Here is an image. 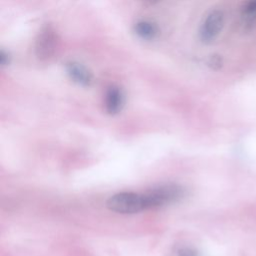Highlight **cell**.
<instances>
[{
  "label": "cell",
  "mask_w": 256,
  "mask_h": 256,
  "mask_svg": "<svg viewBox=\"0 0 256 256\" xmlns=\"http://www.w3.org/2000/svg\"><path fill=\"white\" fill-rule=\"evenodd\" d=\"M106 110L109 114L118 113L123 105V94L117 87H111L106 94Z\"/></svg>",
  "instance_id": "8992f818"
},
{
  "label": "cell",
  "mask_w": 256,
  "mask_h": 256,
  "mask_svg": "<svg viewBox=\"0 0 256 256\" xmlns=\"http://www.w3.org/2000/svg\"><path fill=\"white\" fill-rule=\"evenodd\" d=\"M0 59H1V63L3 65H6L9 63V57H8V54H6L4 51L1 52V56H0Z\"/></svg>",
  "instance_id": "8fae6325"
},
{
  "label": "cell",
  "mask_w": 256,
  "mask_h": 256,
  "mask_svg": "<svg viewBox=\"0 0 256 256\" xmlns=\"http://www.w3.org/2000/svg\"><path fill=\"white\" fill-rule=\"evenodd\" d=\"M177 256H199V253L191 248H181L177 251Z\"/></svg>",
  "instance_id": "9c48e42d"
},
{
  "label": "cell",
  "mask_w": 256,
  "mask_h": 256,
  "mask_svg": "<svg viewBox=\"0 0 256 256\" xmlns=\"http://www.w3.org/2000/svg\"><path fill=\"white\" fill-rule=\"evenodd\" d=\"M106 206L119 214H135L147 210L144 193L135 192L117 193L107 200Z\"/></svg>",
  "instance_id": "6da1fadb"
},
{
  "label": "cell",
  "mask_w": 256,
  "mask_h": 256,
  "mask_svg": "<svg viewBox=\"0 0 256 256\" xmlns=\"http://www.w3.org/2000/svg\"><path fill=\"white\" fill-rule=\"evenodd\" d=\"M221 64H222L221 58H220L219 56H217V55L213 56V57L211 58V60H210V65H211V66H212L214 69H217V68H219V67L221 66Z\"/></svg>",
  "instance_id": "30bf717a"
},
{
  "label": "cell",
  "mask_w": 256,
  "mask_h": 256,
  "mask_svg": "<svg viewBox=\"0 0 256 256\" xmlns=\"http://www.w3.org/2000/svg\"><path fill=\"white\" fill-rule=\"evenodd\" d=\"M182 188L176 185L160 186L144 193L148 209L163 207L167 204L179 200L182 197Z\"/></svg>",
  "instance_id": "7a4b0ae2"
},
{
  "label": "cell",
  "mask_w": 256,
  "mask_h": 256,
  "mask_svg": "<svg viewBox=\"0 0 256 256\" xmlns=\"http://www.w3.org/2000/svg\"><path fill=\"white\" fill-rule=\"evenodd\" d=\"M134 30L140 38L145 40L154 39L158 33V29L154 23L144 20L137 22L135 24Z\"/></svg>",
  "instance_id": "52a82bcc"
},
{
  "label": "cell",
  "mask_w": 256,
  "mask_h": 256,
  "mask_svg": "<svg viewBox=\"0 0 256 256\" xmlns=\"http://www.w3.org/2000/svg\"><path fill=\"white\" fill-rule=\"evenodd\" d=\"M69 77L77 84L81 86H89L93 81L91 72L83 65L75 62H70L66 66Z\"/></svg>",
  "instance_id": "5b68a950"
},
{
  "label": "cell",
  "mask_w": 256,
  "mask_h": 256,
  "mask_svg": "<svg viewBox=\"0 0 256 256\" xmlns=\"http://www.w3.org/2000/svg\"><path fill=\"white\" fill-rule=\"evenodd\" d=\"M57 45V35L51 27H46L39 34L36 42V53L40 59L50 58Z\"/></svg>",
  "instance_id": "277c9868"
},
{
  "label": "cell",
  "mask_w": 256,
  "mask_h": 256,
  "mask_svg": "<svg viewBox=\"0 0 256 256\" xmlns=\"http://www.w3.org/2000/svg\"><path fill=\"white\" fill-rule=\"evenodd\" d=\"M243 14L249 22H253L256 17V1L248 2L243 8Z\"/></svg>",
  "instance_id": "ba28073f"
},
{
  "label": "cell",
  "mask_w": 256,
  "mask_h": 256,
  "mask_svg": "<svg viewBox=\"0 0 256 256\" xmlns=\"http://www.w3.org/2000/svg\"><path fill=\"white\" fill-rule=\"evenodd\" d=\"M224 26V14L215 10L204 20L200 29V39L204 43H211L221 32Z\"/></svg>",
  "instance_id": "3957f363"
}]
</instances>
